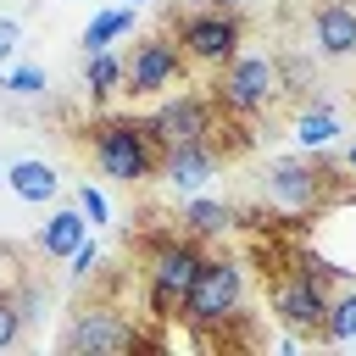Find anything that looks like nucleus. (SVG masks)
Here are the masks:
<instances>
[{
    "instance_id": "1",
    "label": "nucleus",
    "mask_w": 356,
    "mask_h": 356,
    "mask_svg": "<svg viewBox=\"0 0 356 356\" xmlns=\"http://www.w3.org/2000/svg\"><path fill=\"white\" fill-rule=\"evenodd\" d=\"M206 89H211L217 111H222V117H234V122L273 117V111L289 100V89H284V67H278V50H273V56H267V50H250V56L222 61V67H217V78H211Z\"/></svg>"
},
{
    "instance_id": "2",
    "label": "nucleus",
    "mask_w": 356,
    "mask_h": 356,
    "mask_svg": "<svg viewBox=\"0 0 356 356\" xmlns=\"http://www.w3.org/2000/svg\"><path fill=\"white\" fill-rule=\"evenodd\" d=\"M161 139H156V128H150V117H100L95 128H89V156H95V167L111 178V184H122V189H139V184H150L156 172H161Z\"/></svg>"
},
{
    "instance_id": "3",
    "label": "nucleus",
    "mask_w": 356,
    "mask_h": 356,
    "mask_svg": "<svg viewBox=\"0 0 356 356\" xmlns=\"http://www.w3.org/2000/svg\"><path fill=\"white\" fill-rule=\"evenodd\" d=\"M178 317L189 328H228V323H239L245 317V261L239 256H206Z\"/></svg>"
},
{
    "instance_id": "4",
    "label": "nucleus",
    "mask_w": 356,
    "mask_h": 356,
    "mask_svg": "<svg viewBox=\"0 0 356 356\" xmlns=\"http://www.w3.org/2000/svg\"><path fill=\"white\" fill-rule=\"evenodd\" d=\"M200 261H206V250H200V239H195V234H167V239H156V245L145 250L150 317H172V312H184V295H189V284H195Z\"/></svg>"
},
{
    "instance_id": "5",
    "label": "nucleus",
    "mask_w": 356,
    "mask_h": 356,
    "mask_svg": "<svg viewBox=\"0 0 356 356\" xmlns=\"http://www.w3.org/2000/svg\"><path fill=\"white\" fill-rule=\"evenodd\" d=\"M323 278H339V273L323 267V261H312V256H300L295 267L273 273V289H267L273 317H278L284 328H295V334H323V317H328V289H323Z\"/></svg>"
},
{
    "instance_id": "6",
    "label": "nucleus",
    "mask_w": 356,
    "mask_h": 356,
    "mask_svg": "<svg viewBox=\"0 0 356 356\" xmlns=\"http://www.w3.org/2000/svg\"><path fill=\"white\" fill-rule=\"evenodd\" d=\"M334 195V172L306 150V156H267L261 167V200L284 217H306Z\"/></svg>"
},
{
    "instance_id": "7",
    "label": "nucleus",
    "mask_w": 356,
    "mask_h": 356,
    "mask_svg": "<svg viewBox=\"0 0 356 356\" xmlns=\"http://www.w3.org/2000/svg\"><path fill=\"white\" fill-rule=\"evenodd\" d=\"M239 39H245V22L239 11H217V6H189L178 17V50L189 67H222L239 56Z\"/></svg>"
},
{
    "instance_id": "8",
    "label": "nucleus",
    "mask_w": 356,
    "mask_h": 356,
    "mask_svg": "<svg viewBox=\"0 0 356 356\" xmlns=\"http://www.w3.org/2000/svg\"><path fill=\"white\" fill-rule=\"evenodd\" d=\"M184 50H178V39H167V33H145V39H134V50L122 56V95H134V100H156L161 89H172L178 78H184Z\"/></svg>"
},
{
    "instance_id": "9",
    "label": "nucleus",
    "mask_w": 356,
    "mask_h": 356,
    "mask_svg": "<svg viewBox=\"0 0 356 356\" xmlns=\"http://www.w3.org/2000/svg\"><path fill=\"white\" fill-rule=\"evenodd\" d=\"M139 328L117 312V306H83L72 312V323L61 328V350H89V356H111V350H134Z\"/></svg>"
},
{
    "instance_id": "10",
    "label": "nucleus",
    "mask_w": 356,
    "mask_h": 356,
    "mask_svg": "<svg viewBox=\"0 0 356 356\" xmlns=\"http://www.w3.org/2000/svg\"><path fill=\"white\" fill-rule=\"evenodd\" d=\"M150 128L161 145H195V139H217V100L211 95H172L150 111Z\"/></svg>"
},
{
    "instance_id": "11",
    "label": "nucleus",
    "mask_w": 356,
    "mask_h": 356,
    "mask_svg": "<svg viewBox=\"0 0 356 356\" xmlns=\"http://www.w3.org/2000/svg\"><path fill=\"white\" fill-rule=\"evenodd\" d=\"M217 167H222V145H217V139H195V145H167L156 178H161L172 195H195L206 178H217Z\"/></svg>"
},
{
    "instance_id": "12",
    "label": "nucleus",
    "mask_w": 356,
    "mask_h": 356,
    "mask_svg": "<svg viewBox=\"0 0 356 356\" xmlns=\"http://www.w3.org/2000/svg\"><path fill=\"white\" fill-rule=\"evenodd\" d=\"M312 50L323 61H356V6L350 0H323L312 11Z\"/></svg>"
},
{
    "instance_id": "13",
    "label": "nucleus",
    "mask_w": 356,
    "mask_h": 356,
    "mask_svg": "<svg viewBox=\"0 0 356 356\" xmlns=\"http://www.w3.org/2000/svg\"><path fill=\"white\" fill-rule=\"evenodd\" d=\"M6 189L17 200H28V206H44V200L61 195V172L50 161H39V156H17V161H6Z\"/></svg>"
},
{
    "instance_id": "14",
    "label": "nucleus",
    "mask_w": 356,
    "mask_h": 356,
    "mask_svg": "<svg viewBox=\"0 0 356 356\" xmlns=\"http://www.w3.org/2000/svg\"><path fill=\"white\" fill-rule=\"evenodd\" d=\"M295 145L300 150H312V156H323L334 139H339V117H334V100L328 95H317V100H306L300 111H295Z\"/></svg>"
},
{
    "instance_id": "15",
    "label": "nucleus",
    "mask_w": 356,
    "mask_h": 356,
    "mask_svg": "<svg viewBox=\"0 0 356 356\" xmlns=\"http://www.w3.org/2000/svg\"><path fill=\"white\" fill-rule=\"evenodd\" d=\"M83 239H89V217L78 211V200H72V206H56V211L44 217V228H39V250L56 256V261H67Z\"/></svg>"
},
{
    "instance_id": "16",
    "label": "nucleus",
    "mask_w": 356,
    "mask_h": 356,
    "mask_svg": "<svg viewBox=\"0 0 356 356\" xmlns=\"http://www.w3.org/2000/svg\"><path fill=\"white\" fill-rule=\"evenodd\" d=\"M178 222H184V234H195V239H222V234L239 222V211H234L228 200L189 195V200H184V211H178Z\"/></svg>"
},
{
    "instance_id": "17",
    "label": "nucleus",
    "mask_w": 356,
    "mask_h": 356,
    "mask_svg": "<svg viewBox=\"0 0 356 356\" xmlns=\"http://www.w3.org/2000/svg\"><path fill=\"white\" fill-rule=\"evenodd\" d=\"M134 33V6H117V11H95L89 17V28H83V56H95V50H111L117 39H128Z\"/></svg>"
},
{
    "instance_id": "18",
    "label": "nucleus",
    "mask_w": 356,
    "mask_h": 356,
    "mask_svg": "<svg viewBox=\"0 0 356 356\" xmlns=\"http://www.w3.org/2000/svg\"><path fill=\"white\" fill-rule=\"evenodd\" d=\"M83 89H89V100H111V95H122V56H111V50L83 56Z\"/></svg>"
},
{
    "instance_id": "19",
    "label": "nucleus",
    "mask_w": 356,
    "mask_h": 356,
    "mask_svg": "<svg viewBox=\"0 0 356 356\" xmlns=\"http://www.w3.org/2000/svg\"><path fill=\"white\" fill-rule=\"evenodd\" d=\"M317 339H328V345H345V339H356V289H339V295H328V317H323V334Z\"/></svg>"
},
{
    "instance_id": "20",
    "label": "nucleus",
    "mask_w": 356,
    "mask_h": 356,
    "mask_svg": "<svg viewBox=\"0 0 356 356\" xmlns=\"http://www.w3.org/2000/svg\"><path fill=\"white\" fill-rule=\"evenodd\" d=\"M278 67H284V89H289V100H306V95L317 89V67H312L300 50H278Z\"/></svg>"
},
{
    "instance_id": "21",
    "label": "nucleus",
    "mask_w": 356,
    "mask_h": 356,
    "mask_svg": "<svg viewBox=\"0 0 356 356\" xmlns=\"http://www.w3.org/2000/svg\"><path fill=\"white\" fill-rule=\"evenodd\" d=\"M11 295H17V312H22V323H28V328H39V323H44V306H50V289H44L39 278H22Z\"/></svg>"
},
{
    "instance_id": "22",
    "label": "nucleus",
    "mask_w": 356,
    "mask_h": 356,
    "mask_svg": "<svg viewBox=\"0 0 356 356\" xmlns=\"http://www.w3.org/2000/svg\"><path fill=\"white\" fill-rule=\"evenodd\" d=\"M0 89H11L17 100H33V95L50 89V78H44V67H11V72L0 78Z\"/></svg>"
},
{
    "instance_id": "23",
    "label": "nucleus",
    "mask_w": 356,
    "mask_h": 356,
    "mask_svg": "<svg viewBox=\"0 0 356 356\" xmlns=\"http://www.w3.org/2000/svg\"><path fill=\"white\" fill-rule=\"evenodd\" d=\"M22 334H28V323H22V312H17V295L0 289V350H11Z\"/></svg>"
},
{
    "instance_id": "24",
    "label": "nucleus",
    "mask_w": 356,
    "mask_h": 356,
    "mask_svg": "<svg viewBox=\"0 0 356 356\" xmlns=\"http://www.w3.org/2000/svg\"><path fill=\"white\" fill-rule=\"evenodd\" d=\"M67 261H72V267H67V273H72V284H89V278L100 273V245H95V239H83Z\"/></svg>"
},
{
    "instance_id": "25",
    "label": "nucleus",
    "mask_w": 356,
    "mask_h": 356,
    "mask_svg": "<svg viewBox=\"0 0 356 356\" xmlns=\"http://www.w3.org/2000/svg\"><path fill=\"white\" fill-rule=\"evenodd\" d=\"M78 211L89 217V228H100V222H111V206H106V195H100L95 184H78Z\"/></svg>"
},
{
    "instance_id": "26",
    "label": "nucleus",
    "mask_w": 356,
    "mask_h": 356,
    "mask_svg": "<svg viewBox=\"0 0 356 356\" xmlns=\"http://www.w3.org/2000/svg\"><path fill=\"white\" fill-rule=\"evenodd\" d=\"M17 44H22V22H17V17H0V61H6Z\"/></svg>"
},
{
    "instance_id": "27",
    "label": "nucleus",
    "mask_w": 356,
    "mask_h": 356,
    "mask_svg": "<svg viewBox=\"0 0 356 356\" xmlns=\"http://www.w3.org/2000/svg\"><path fill=\"white\" fill-rule=\"evenodd\" d=\"M206 6H217V11H239L245 0H206Z\"/></svg>"
},
{
    "instance_id": "28",
    "label": "nucleus",
    "mask_w": 356,
    "mask_h": 356,
    "mask_svg": "<svg viewBox=\"0 0 356 356\" xmlns=\"http://www.w3.org/2000/svg\"><path fill=\"white\" fill-rule=\"evenodd\" d=\"M345 172L356 178V145H345Z\"/></svg>"
},
{
    "instance_id": "29",
    "label": "nucleus",
    "mask_w": 356,
    "mask_h": 356,
    "mask_svg": "<svg viewBox=\"0 0 356 356\" xmlns=\"http://www.w3.org/2000/svg\"><path fill=\"white\" fill-rule=\"evenodd\" d=\"M128 6H145V0H128Z\"/></svg>"
},
{
    "instance_id": "30",
    "label": "nucleus",
    "mask_w": 356,
    "mask_h": 356,
    "mask_svg": "<svg viewBox=\"0 0 356 356\" xmlns=\"http://www.w3.org/2000/svg\"><path fill=\"white\" fill-rule=\"evenodd\" d=\"M0 184H6V167H0Z\"/></svg>"
}]
</instances>
